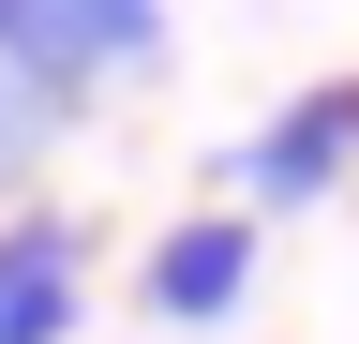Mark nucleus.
Wrapping results in <instances>:
<instances>
[{
	"label": "nucleus",
	"mask_w": 359,
	"mask_h": 344,
	"mask_svg": "<svg viewBox=\"0 0 359 344\" xmlns=\"http://www.w3.org/2000/svg\"><path fill=\"white\" fill-rule=\"evenodd\" d=\"M344 150H359V90H314V105H285V120L240 150V165H255V209L330 195V180H344Z\"/></svg>",
	"instance_id": "nucleus-1"
},
{
	"label": "nucleus",
	"mask_w": 359,
	"mask_h": 344,
	"mask_svg": "<svg viewBox=\"0 0 359 344\" xmlns=\"http://www.w3.org/2000/svg\"><path fill=\"white\" fill-rule=\"evenodd\" d=\"M75 90H60V75H0V195H15V165L45 150V120H60Z\"/></svg>",
	"instance_id": "nucleus-4"
},
{
	"label": "nucleus",
	"mask_w": 359,
	"mask_h": 344,
	"mask_svg": "<svg viewBox=\"0 0 359 344\" xmlns=\"http://www.w3.org/2000/svg\"><path fill=\"white\" fill-rule=\"evenodd\" d=\"M45 30H60L90 75H120V60H150V46H165V0H45Z\"/></svg>",
	"instance_id": "nucleus-3"
},
{
	"label": "nucleus",
	"mask_w": 359,
	"mask_h": 344,
	"mask_svg": "<svg viewBox=\"0 0 359 344\" xmlns=\"http://www.w3.org/2000/svg\"><path fill=\"white\" fill-rule=\"evenodd\" d=\"M240 270H255V225H240V209H210V225H165L150 299H165V315H224V299H240Z\"/></svg>",
	"instance_id": "nucleus-2"
},
{
	"label": "nucleus",
	"mask_w": 359,
	"mask_h": 344,
	"mask_svg": "<svg viewBox=\"0 0 359 344\" xmlns=\"http://www.w3.org/2000/svg\"><path fill=\"white\" fill-rule=\"evenodd\" d=\"M60 329H75V254L30 270V284H0V344H60Z\"/></svg>",
	"instance_id": "nucleus-5"
}]
</instances>
